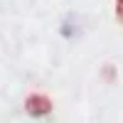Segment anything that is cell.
Returning a JSON list of instances; mask_svg holds the SVG:
<instances>
[{
  "label": "cell",
  "mask_w": 123,
  "mask_h": 123,
  "mask_svg": "<svg viewBox=\"0 0 123 123\" xmlns=\"http://www.w3.org/2000/svg\"><path fill=\"white\" fill-rule=\"evenodd\" d=\"M25 111L30 116H44V113H49L52 111V101H49V96L47 94H30L27 96V101H25Z\"/></svg>",
  "instance_id": "6da1fadb"
},
{
  "label": "cell",
  "mask_w": 123,
  "mask_h": 123,
  "mask_svg": "<svg viewBox=\"0 0 123 123\" xmlns=\"http://www.w3.org/2000/svg\"><path fill=\"white\" fill-rule=\"evenodd\" d=\"M116 17L118 22H123V0H116Z\"/></svg>",
  "instance_id": "7a4b0ae2"
}]
</instances>
